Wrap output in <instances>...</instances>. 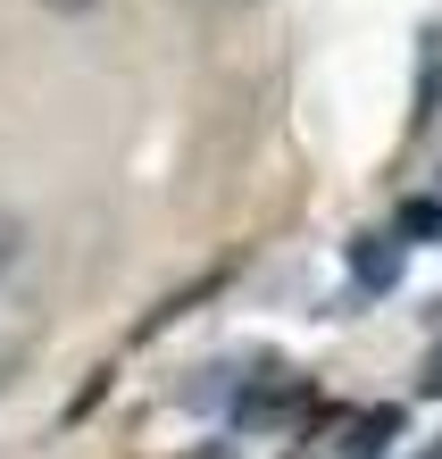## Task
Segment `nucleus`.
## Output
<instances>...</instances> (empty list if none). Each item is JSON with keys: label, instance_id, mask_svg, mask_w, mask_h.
<instances>
[{"label": "nucleus", "instance_id": "obj_1", "mask_svg": "<svg viewBox=\"0 0 442 459\" xmlns=\"http://www.w3.org/2000/svg\"><path fill=\"white\" fill-rule=\"evenodd\" d=\"M351 284L359 292H393L401 284V234H359L351 242Z\"/></svg>", "mask_w": 442, "mask_h": 459}, {"label": "nucleus", "instance_id": "obj_2", "mask_svg": "<svg viewBox=\"0 0 442 459\" xmlns=\"http://www.w3.org/2000/svg\"><path fill=\"white\" fill-rule=\"evenodd\" d=\"M393 426H401V410H376V418H359V426H351V451H342V459H384Z\"/></svg>", "mask_w": 442, "mask_h": 459}, {"label": "nucleus", "instance_id": "obj_3", "mask_svg": "<svg viewBox=\"0 0 442 459\" xmlns=\"http://www.w3.org/2000/svg\"><path fill=\"white\" fill-rule=\"evenodd\" d=\"M401 234H418V242H442V201H401Z\"/></svg>", "mask_w": 442, "mask_h": 459}, {"label": "nucleus", "instance_id": "obj_4", "mask_svg": "<svg viewBox=\"0 0 442 459\" xmlns=\"http://www.w3.org/2000/svg\"><path fill=\"white\" fill-rule=\"evenodd\" d=\"M17 251H25V226H17V218H0V276L17 267Z\"/></svg>", "mask_w": 442, "mask_h": 459}, {"label": "nucleus", "instance_id": "obj_5", "mask_svg": "<svg viewBox=\"0 0 442 459\" xmlns=\"http://www.w3.org/2000/svg\"><path fill=\"white\" fill-rule=\"evenodd\" d=\"M418 393H434V401H442V351L426 359V376H418Z\"/></svg>", "mask_w": 442, "mask_h": 459}, {"label": "nucleus", "instance_id": "obj_6", "mask_svg": "<svg viewBox=\"0 0 442 459\" xmlns=\"http://www.w3.org/2000/svg\"><path fill=\"white\" fill-rule=\"evenodd\" d=\"M42 9H59V17H84V9H100V0H42Z\"/></svg>", "mask_w": 442, "mask_h": 459}, {"label": "nucleus", "instance_id": "obj_7", "mask_svg": "<svg viewBox=\"0 0 442 459\" xmlns=\"http://www.w3.org/2000/svg\"><path fill=\"white\" fill-rule=\"evenodd\" d=\"M418 459H442V443H434V451H418Z\"/></svg>", "mask_w": 442, "mask_h": 459}]
</instances>
